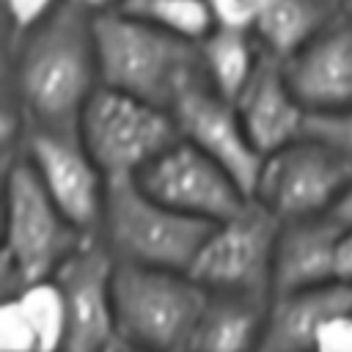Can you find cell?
Listing matches in <instances>:
<instances>
[{"instance_id": "603a6c76", "label": "cell", "mask_w": 352, "mask_h": 352, "mask_svg": "<svg viewBox=\"0 0 352 352\" xmlns=\"http://www.w3.org/2000/svg\"><path fill=\"white\" fill-rule=\"evenodd\" d=\"M0 352H38L36 333L14 297H3L0 305Z\"/></svg>"}, {"instance_id": "f546056e", "label": "cell", "mask_w": 352, "mask_h": 352, "mask_svg": "<svg viewBox=\"0 0 352 352\" xmlns=\"http://www.w3.org/2000/svg\"><path fill=\"white\" fill-rule=\"evenodd\" d=\"M110 352H146V349H138V346H129V344H124V341H121V344H118V346H113Z\"/></svg>"}, {"instance_id": "5bb4252c", "label": "cell", "mask_w": 352, "mask_h": 352, "mask_svg": "<svg viewBox=\"0 0 352 352\" xmlns=\"http://www.w3.org/2000/svg\"><path fill=\"white\" fill-rule=\"evenodd\" d=\"M234 104L248 138L264 157L305 135L308 113L289 88L283 63L267 52L261 55L253 77L234 99Z\"/></svg>"}, {"instance_id": "e0dca14e", "label": "cell", "mask_w": 352, "mask_h": 352, "mask_svg": "<svg viewBox=\"0 0 352 352\" xmlns=\"http://www.w3.org/2000/svg\"><path fill=\"white\" fill-rule=\"evenodd\" d=\"M270 300L248 294H217L201 311L187 352H258Z\"/></svg>"}, {"instance_id": "ba28073f", "label": "cell", "mask_w": 352, "mask_h": 352, "mask_svg": "<svg viewBox=\"0 0 352 352\" xmlns=\"http://www.w3.org/2000/svg\"><path fill=\"white\" fill-rule=\"evenodd\" d=\"M349 182L352 160L327 143L302 135L264 157L253 198L278 220L316 217L330 214Z\"/></svg>"}, {"instance_id": "7c38bea8", "label": "cell", "mask_w": 352, "mask_h": 352, "mask_svg": "<svg viewBox=\"0 0 352 352\" xmlns=\"http://www.w3.org/2000/svg\"><path fill=\"white\" fill-rule=\"evenodd\" d=\"M113 272L116 258L96 236L85 239L55 272L66 302L63 352H110L121 344L113 305Z\"/></svg>"}, {"instance_id": "83f0119b", "label": "cell", "mask_w": 352, "mask_h": 352, "mask_svg": "<svg viewBox=\"0 0 352 352\" xmlns=\"http://www.w3.org/2000/svg\"><path fill=\"white\" fill-rule=\"evenodd\" d=\"M330 217H333L341 228H352V182L346 184V190L341 192V198L336 201V206L330 209Z\"/></svg>"}, {"instance_id": "9a60e30c", "label": "cell", "mask_w": 352, "mask_h": 352, "mask_svg": "<svg viewBox=\"0 0 352 352\" xmlns=\"http://www.w3.org/2000/svg\"><path fill=\"white\" fill-rule=\"evenodd\" d=\"M341 231L344 228L330 214L280 220L272 261V294L336 283V245Z\"/></svg>"}, {"instance_id": "8992f818", "label": "cell", "mask_w": 352, "mask_h": 352, "mask_svg": "<svg viewBox=\"0 0 352 352\" xmlns=\"http://www.w3.org/2000/svg\"><path fill=\"white\" fill-rule=\"evenodd\" d=\"M179 138L168 107L104 85H99L80 118V140L107 179L138 176Z\"/></svg>"}, {"instance_id": "277c9868", "label": "cell", "mask_w": 352, "mask_h": 352, "mask_svg": "<svg viewBox=\"0 0 352 352\" xmlns=\"http://www.w3.org/2000/svg\"><path fill=\"white\" fill-rule=\"evenodd\" d=\"M214 223L182 214L148 195L135 176L107 179L96 239L116 261L187 272Z\"/></svg>"}, {"instance_id": "d6986e66", "label": "cell", "mask_w": 352, "mask_h": 352, "mask_svg": "<svg viewBox=\"0 0 352 352\" xmlns=\"http://www.w3.org/2000/svg\"><path fill=\"white\" fill-rule=\"evenodd\" d=\"M198 50L206 82L231 102L242 94L264 55L253 30L226 25H214V30L198 44Z\"/></svg>"}, {"instance_id": "9c48e42d", "label": "cell", "mask_w": 352, "mask_h": 352, "mask_svg": "<svg viewBox=\"0 0 352 352\" xmlns=\"http://www.w3.org/2000/svg\"><path fill=\"white\" fill-rule=\"evenodd\" d=\"M135 179L165 206L206 223H220L250 201V195L220 162L182 138Z\"/></svg>"}, {"instance_id": "7a4b0ae2", "label": "cell", "mask_w": 352, "mask_h": 352, "mask_svg": "<svg viewBox=\"0 0 352 352\" xmlns=\"http://www.w3.org/2000/svg\"><path fill=\"white\" fill-rule=\"evenodd\" d=\"M94 38L104 88L132 94L168 110L182 88L204 74L198 44L118 8L94 16Z\"/></svg>"}, {"instance_id": "484cf974", "label": "cell", "mask_w": 352, "mask_h": 352, "mask_svg": "<svg viewBox=\"0 0 352 352\" xmlns=\"http://www.w3.org/2000/svg\"><path fill=\"white\" fill-rule=\"evenodd\" d=\"M314 352H352V311L336 314L322 324Z\"/></svg>"}, {"instance_id": "8fae6325", "label": "cell", "mask_w": 352, "mask_h": 352, "mask_svg": "<svg viewBox=\"0 0 352 352\" xmlns=\"http://www.w3.org/2000/svg\"><path fill=\"white\" fill-rule=\"evenodd\" d=\"M170 113L176 118L182 140L192 143L206 157L220 162L253 198L264 165V154L248 138L236 104L223 94H217L201 74L182 88Z\"/></svg>"}, {"instance_id": "4dcf8cb0", "label": "cell", "mask_w": 352, "mask_h": 352, "mask_svg": "<svg viewBox=\"0 0 352 352\" xmlns=\"http://www.w3.org/2000/svg\"><path fill=\"white\" fill-rule=\"evenodd\" d=\"M338 8H341V14H344V16H349V19H352V0H338Z\"/></svg>"}, {"instance_id": "f1b7e54d", "label": "cell", "mask_w": 352, "mask_h": 352, "mask_svg": "<svg viewBox=\"0 0 352 352\" xmlns=\"http://www.w3.org/2000/svg\"><path fill=\"white\" fill-rule=\"evenodd\" d=\"M66 3H72V6L82 8V11H85V14H91V16L104 14V11H116V8H121V6H124V0H66Z\"/></svg>"}, {"instance_id": "4fadbf2b", "label": "cell", "mask_w": 352, "mask_h": 352, "mask_svg": "<svg viewBox=\"0 0 352 352\" xmlns=\"http://www.w3.org/2000/svg\"><path fill=\"white\" fill-rule=\"evenodd\" d=\"M289 88L308 116L352 104V19L338 14L302 50L280 60Z\"/></svg>"}, {"instance_id": "30bf717a", "label": "cell", "mask_w": 352, "mask_h": 352, "mask_svg": "<svg viewBox=\"0 0 352 352\" xmlns=\"http://www.w3.org/2000/svg\"><path fill=\"white\" fill-rule=\"evenodd\" d=\"M22 154L69 223L85 236H96L104 214L107 176L88 154L80 135L28 129Z\"/></svg>"}, {"instance_id": "52a82bcc", "label": "cell", "mask_w": 352, "mask_h": 352, "mask_svg": "<svg viewBox=\"0 0 352 352\" xmlns=\"http://www.w3.org/2000/svg\"><path fill=\"white\" fill-rule=\"evenodd\" d=\"M278 231L280 220L250 198L236 214L212 226L187 272L206 292L270 300Z\"/></svg>"}, {"instance_id": "d4e9b609", "label": "cell", "mask_w": 352, "mask_h": 352, "mask_svg": "<svg viewBox=\"0 0 352 352\" xmlns=\"http://www.w3.org/2000/svg\"><path fill=\"white\" fill-rule=\"evenodd\" d=\"M270 0H209L214 22L226 28L253 30Z\"/></svg>"}, {"instance_id": "4316f807", "label": "cell", "mask_w": 352, "mask_h": 352, "mask_svg": "<svg viewBox=\"0 0 352 352\" xmlns=\"http://www.w3.org/2000/svg\"><path fill=\"white\" fill-rule=\"evenodd\" d=\"M336 283L352 289V228H344L336 245Z\"/></svg>"}, {"instance_id": "6da1fadb", "label": "cell", "mask_w": 352, "mask_h": 352, "mask_svg": "<svg viewBox=\"0 0 352 352\" xmlns=\"http://www.w3.org/2000/svg\"><path fill=\"white\" fill-rule=\"evenodd\" d=\"M94 16L63 0L8 50V99L28 129L80 135V118L99 91Z\"/></svg>"}, {"instance_id": "2e32d148", "label": "cell", "mask_w": 352, "mask_h": 352, "mask_svg": "<svg viewBox=\"0 0 352 352\" xmlns=\"http://www.w3.org/2000/svg\"><path fill=\"white\" fill-rule=\"evenodd\" d=\"M344 311H352V289L341 283L272 294L258 352H314L322 324Z\"/></svg>"}, {"instance_id": "5b68a950", "label": "cell", "mask_w": 352, "mask_h": 352, "mask_svg": "<svg viewBox=\"0 0 352 352\" xmlns=\"http://www.w3.org/2000/svg\"><path fill=\"white\" fill-rule=\"evenodd\" d=\"M209 292L182 270L116 261L113 305L118 338L146 352H187Z\"/></svg>"}, {"instance_id": "ffe728a7", "label": "cell", "mask_w": 352, "mask_h": 352, "mask_svg": "<svg viewBox=\"0 0 352 352\" xmlns=\"http://www.w3.org/2000/svg\"><path fill=\"white\" fill-rule=\"evenodd\" d=\"M118 11L192 44H201L217 25L209 0H124Z\"/></svg>"}, {"instance_id": "cb8c5ba5", "label": "cell", "mask_w": 352, "mask_h": 352, "mask_svg": "<svg viewBox=\"0 0 352 352\" xmlns=\"http://www.w3.org/2000/svg\"><path fill=\"white\" fill-rule=\"evenodd\" d=\"M3 6L11 38H19L36 25H41L50 14H55L63 6V0H3Z\"/></svg>"}, {"instance_id": "ac0fdd59", "label": "cell", "mask_w": 352, "mask_h": 352, "mask_svg": "<svg viewBox=\"0 0 352 352\" xmlns=\"http://www.w3.org/2000/svg\"><path fill=\"white\" fill-rule=\"evenodd\" d=\"M338 14V0H270L253 28V36L267 55L286 60Z\"/></svg>"}, {"instance_id": "44dd1931", "label": "cell", "mask_w": 352, "mask_h": 352, "mask_svg": "<svg viewBox=\"0 0 352 352\" xmlns=\"http://www.w3.org/2000/svg\"><path fill=\"white\" fill-rule=\"evenodd\" d=\"M19 302V308L25 311L36 341H38V352H63V341H66V302H63V292L55 283V278L50 280H36L22 286L19 292L8 294Z\"/></svg>"}, {"instance_id": "7402d4cb", "label": "cell", "mask_w": 352, "mask_h": 352, "mask_svg": "<svg viewBox=\"0 0 352 352\" xmlns=\"http://www.w3.org/2000/svg\"><path fill=\"white\" fill-rule=\"evenodd\" d=\"M305 135L327 143L346 160H352V104L333 110V113H316L305 121Z\"/></svg>"}, {"instance_id": "3957f363", "label": "cell", "mask_w": 352, "mask_h": 352, "mask_svg": "<svg viewBox=\"0 0 352 352\" xmlns=\"http://www.w3.org/2000/svg\"><path fill=\"white\" fill-rule=\"evenodd\" d=\"M6 173V245L0 280L6 297L28 283L50 280L85 239L58 209L25 154L3 165Z\"/></svg>"}]
</instances>
